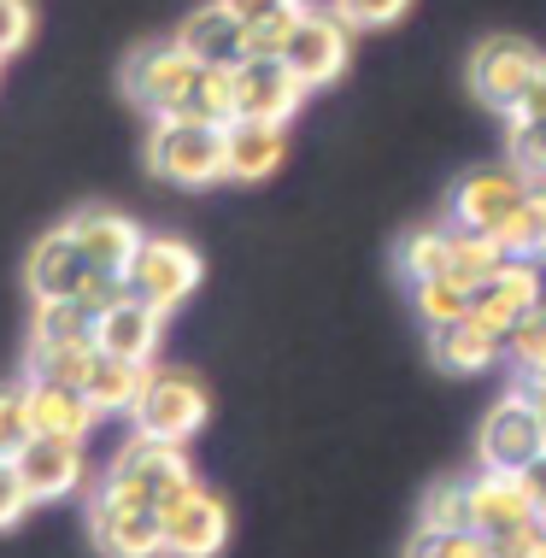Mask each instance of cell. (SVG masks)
Returning a JSON list of instances; mask_svg holds the SVG:
<instances>
[{"label": "cell", "instance_id": "6da1fadb", "mask_svg": "<svg viewBox=\"0 0 546 558\" xmlns=\"http://www.w3.org/2000/svg\"><path fill=\"white\" fill-rule=\"evenodd\" d=\"M100 488L124 494V500H135V506L165 511V506H177L182 494L194 488V464H189V452H182L177 441H154V435L130 429V441L112 452V464H106Z\"/></svg>", "mask_w": 546, "mask_h": 558}, {"label": "cell", "instance_id": "7a4b0ae2", "mask_svg": "<svg viewBox=\"0 0 546 558\" xmlns=\"http://www.w3.org/2000/svg\"><path fill=\"white\" fill-rule=\"evenodd\" d=\"M24 277H29V294H36V300H83L95 318L130 289L124 277H106V270L88 265V253L71 241L65 223L48 230L36 247H29V270H24Z\"/></svg>", "mask_w": 546, "mask_h": 558}, {"label": "cell", "instance_id": "3957f363", "mask_svg": "<svg viewBox=\"0 0 546 558\" xmlns=\"http://www.w3.org/2000/svg\"><path fill=\"white\" fill-rule=\"evenodd\" d=\"M147 171L171 189H211L223 183V124H201V118H154L147 135Z\"/></svg>", "mask_w": 546, "mask_h": 558}, {"label": "cell", "instance_id": "277c9868", "mask_svg": "<svg viewBox=\"0 0 546 558\" xmlns=\"http://www.w3.org/2000/svg\"><path fill=\"white\" fill-rule=\"evenodd\" d=\"M277 59L312 88V95L317 88H336L347 77V65H353V29H347L329 7H300L294 19H288V36H282Z\"/></svg>", "mask_w": 546, "mask_h": 558}, {"label": "cell", "instance_id": "5b68a950", "mask_svg": "<svg viewBox=\"0 0 546 558\" xmlns=\"http://www.w3.org/2000/svg\"><path fill=\"white\" fill-rule=\"evenodd\" d=\"M206 417H211V395L194 371H147V388L135 400L130 424L142 435H154V441L189 447L206 429Z\"/></svg>", "mask_w": 546, "mask_h": 558}, {"label": "cell", "instance_id": "8992f818", "mask_svg": "<svg viewBox=\"0 0 546 558\" xmlns=\"http://www.w3.org/2000/svg\"><path fill=\"white\" fill-rule=\"evenodd\" d=\"M88 547L100 558H165V511L135 506L124 494L100 488L88 494Z\"/></svg>", "mask_w": 546, "mask_h": 558}, {"label": "cell", "instance_id": "52a82bcc", "mask_svg": "<svg viewBox=\"0 0 546 558\" xmlns=\"http://www.w3.org/2000/svg\"><path fill=\"white\" fill-rule=\"evenodd\" d=\"M541 71H546V53L535 48V41L488 36V41H476V53H470V95H476L488 112L511 118V107L523 100V88L535 83Z\"/></svg>", "mask_w": 546, "mask_h": 558}, {"label": "cell", "instance_id": "ba28073f", "mask_svg": "<svg viewBox=\"0 0 546 558\" xmlns=\"http://www.w3.org/2000/svg\"><path fill=\"white\" fill-rule=\"evenodd\" d=\"M124 282H130V294L147 300V306L177 312L182 300L206 282V259H201V247L182 241V235H147Z\"/></svg>", "mask_w": 546, "mask_h": 558}, {"label": "cell", "instance_id": "9c48e42d", "mask_svg": "<svg viewBox=\"0 0 546 558\" xmlns=\"http://www.w3.org/2000/svg\"><path fill=\"white\" fill-rule=\"evenodd\" d=\"M541 452H546V435H541L535 400L523 395V383H511L506 395L494 400V412L482 417L476 459H482V471H506V476H518L529 459H541Z\"/></svg>", "mask_w": 546, "mask_h": 558}, {"label": "cell", "instance_id": "30bf717a", "mask_svg": "<svg viewBox=\"0 0 546 558\" xmlns=\"http://www.w3.org/2000/svg\"><path fill=\"white\" fill-rule=\"evenodd\" d=\"M529 183L511 165H476V171H464L459 183H452V218L459 230H476V235H494L499 223L523 206Z\"/></svg>", "mask_w": 546, "mask_h": 558}, {"label": "cell", "instance_id": "8fae6325", "mask_svg": "<svg viewBox=\"0 0 546 558\" xmlns=\"http://www.w3.org/2000/svg\"><path fill=\"white\" fill-rule=\"evenodd\" d=\"M306 100H312V88L277 53H259V59H241L235 65V118H259V124L288 130V118L306 107Z\"/></svg>", "mask_w": 546, "mask_h": 558}, {"label": "cell", "instance_id": "7c38bea8", "mask_svg": "<svg viewBox=\"0 0 546 558\" xmlns=\"http://www.w3.org/2000/svg\"><path fill=\"white\" fill-rule=\"evenodd\" d=\"M194 77V59L177 48V41H142L130 59H124V95L135 100L142 112H177V100H182V88H189Z\"/></svg>", "mask_w": 546, "mask_h": 558}, {"label": "cell", "instance_id": "4fadbf2b", "mask_svg": "<svg viewBox=\"0 0 546 558\" xmlns=\"http://www.w3.org/2000/svg\"><path fill=\"white\" fill-rule=\"evenodd\" d=\"M230 547V506L194 482L177 506H165V558H218Z\"/></svg>", "mask_w": 546, "mask_h": 558}, {"label": "cell", "instance_id": "5bb4252c", "mask_svg": "<svg viewBox=\"0 0 546 558\" xmlns=\"http://www.w3.org/2000/svg\"><path fill=\"white\" fill-rule=\"evenodd\" d=\"M65 230L88 253V265L106 270V277H130L135 253H142V241H147L142 223L130 213H118V206H77V213L65 218Z\"/></svg>", "mask_w": 546, "mask_h": 558}, {"label": "cell", "instance_id": "9a60e30c", "mask_svg": "<svg viewBox=\"0 0 546 558\" xmlns=\"http://www.w3.org/2000/svg\"><path fill=\"white\" fill-rule=\"evenodd\" d=\"M165 318H171V312L147 306L142 294L124 289L95 318V347H100V353H112V359H130V365H154L159 341H165Z\"/></svg>", "mask_w": 546, "mask_h": 558}, {"label": "cell", "instance_id": "2e32d148", "mask_svg": "<svg viewBox=\"0 0 546 558\" xmlns=\"http://www.w3.org/2000/svg\"><path fill=\"white\" fill-rule=\"evenodd\" d=\"M19 471H24V488L36 506H53L65 494H77L88 482V459H83V441H59V435H29V447L19 452Z\"/></svg>", "mask_w": 546, "mask_h": 558}, {"label": "cell", "instance_id": "e0dca14e", "mask_svg": "<svg viewBox=\"0 0 546 558\" xmlns=\"http://www.w3.org/2000/svg\"><path fill=\"white\" fill-rule=\"evenodd\" d=\"M535 306H541V265L535 259H506L488 282H476V294H470V318L488 324L494 336H506V329Z\"/></svg>", "mask_w": 546, "mask_h": 558}, {"label": "cell", "instance_id": "ac0fdd59", "mask_svg": "<svg viewBox=\"0 0 546 558\" xmlns=\"http://www.w3.org/2000/svg\"><path fill=\"white\" fill-rule=\"evenodd\" d=\"M288 159V130L259 124V118H230L223 124V177L230 183H265Z\"/></svg>", "mask_w": 546, "mask_h": 558}, {"label": "cell", "instance_id": "d6986e66", "mask_svg": "<svg viewBox=\"0 0 546 558\" xmlns=\"http://www.w3.org/2000/svg\"><path fill=\"white\" fill-rule=\"evenodd\" d=\"M177 48L194 59V65H241L247 59V19H235L223 0L189 12L177 29Z\"/></svg>", "mask_w": 546, "mask_h": 558}, {"label": "cell", "instance_id": "ffe728a7", "mask_svg": "<svg viewBox=\"0 0 546 558\" xmlns=\"http://www.w3.org/2000/svg\"><path fill=\"white\" fill-rule=\"evenodd\" d=\"M541 511L529 506V494H523V482L518 476H506V471H482V476H470V530H482V535H506V530H523V523H535Z\"/></svg>", "mask_w": 546, "mask_h": 558}, {"label": "cell", "instance_id": "44dd1931", "mask_svg": "<svg viewBox=\"0 0 546 558\" xmlns=\"http://www.w3.org/2000/svg\"><path fill=\"white\" fill-rule=\"evenodd\" d=\"M24 388H29V429L88 447V435H95L100 412L88 405L83 388H65V383H24Z\"/></svg>", "mask_w": 546, "mask_h": 558}, {"label": "cell", "instance_id": "7402d4cb", "mask_svg": "<svg viewBox=\"0 0 546 558\" xmlns=\"http://www.w3.org/2000/svg\"><path fill=\"white\" fill-rule=\"evenodd\" d=\"M499 347H506V336H494V329L476 324V318H452L441 329H429V359L447 376H482V371H494L499 365Z\"/></svg>", "mask_w": 546, "mask_h": 558}, {"label": "cell", "instance_id": "603a6c76", "mask_svg": "<svg viewBox=\"0 0 546 558\" xmlns=\"http://www.w3.org/2000/svg\"><path fill=\"white\" fill-rule=\"evenodd\" d=\"M147 371L154 365H130V359H112V353H95V365L83 376V395L100 417H130L135 400L147 388Z\"/></svg>", "mask_w": 546, "mask_h": 558}, {"label": "cell", "instance_id": "cb8c5ba5", "mask_svg": "<svg viewBox=\"0 0 546 558\" xmlns=\"http://www.w3.org/2000/svg\"><path fill=\"white\" fill-rule=\"evenodd\" d=\"M177 118H201V124H230L235 118V65H194L189 88L177 100Z\"/></svg>", "mask_w": 546, "mask_h": 558}, {"label": "cell", "instance_id": "d4e9b609", "mask_svg": "<svg viewBox=\"0 0 546 558\" xmlns=\"http://www.w3.org/2000/svg\"><path fill=\"white\" fill-rule=\"evenodd\" d=\"M494 241H499L506 259H535L541 265L546 259V189H529L518 213L494 230Z\"/></svg>", "mask_w": 546, "mask_h": 558}, {"label": "cell", "instance_id": "484cf974", "mask_svg": "<svg viewBox=\"0 0 546 558\" xmlns=\"http://www.w3.org/2000/svg\"><path fill=\"white\" fill-rule=\"evenodd\" d=\"M100 347L95 341H29V383H65V388H83L88 365H95Z\"/></svg>", "mask_w": 546, "mask_h": 558}, {"label": "cell", "instance_id": "4316f807", "mask_svg": "<svg viewBox=\"0 0 546 558\" xmlns=\"http://www.w3.org/2000/svg\"><path fill=\"white\" fill-rule=\"evenodd\" d=\"M400 270L405 282H423V277H447L452 270V223H429V230H412L400 241Z\"/></svg>", "mask_w": 546, "mask_h": 558}, {"label": "cell", "instance_id": "83f0119b", "mask_svg": "<svg viewBox=\"0 0 546 558\" xmlns=\"http://www.w3.org/2000/svg\"><path fill=\"white\" fill-rule=\"evenodd\" d=\"M506 165L529 189H546V118H506Z\"/></svg>", "mask_w": 546, "mask_h": 558}, {"label": "cell", "instance_id": "f1b7e54d", "mask_svg": "<svg viewBox=\"0 0 546 558\" xmlns=\"http://www.w3.org/2000/svg\"><path fill=\"white\" fill-rule=\"evenodd\" d=\"M29 341H95V312L83 300H36V318H29Z\"/></svg>", "mask_w": 546, "mask_h": 558}, {"label": "cell", "instance_id": "f546056e", "mask_svg": "<svg viewBox=\"0 0 546 558\" xmlns=\"http://www.w3.org/2000/svg\"><path fill=\"white\" fill-rule=\"evenodd\" d=\"M470 282H459V277H423V282H412V306H417V318L429 324V329H441V324H452V318H470Z\"/></svg>", "mask_w": 546, "mask_h": 558}, {"label": "cell", "instance_id": "4dcf8cb0", "mask_svg": "<svg viewBox=\"0 0 546 558\" xmlns=\"http://www.w3.org/2000/svg\"><path fill=\"white\" fill-rule=\"evenodd\" d=\"M417 530H470V476H447L423 494Z\"/></svg>", "mask_w": 546, "mask_h": 558}, {"label": "cell", "instance_id": "1f68e13d", "mask_svg": "<svg viewBox=\"0 0 546 558\" xmlns=\"http://www.w3.org/2000/svg\"><path fill=\"white\" fill-rule=\"evenodd\" d=\"M405 558H494V541L482 530H417Z\"/></svg>", "mask_w": 546, "mask_h": 558}, {"label": "cell", "instance_id": "d6a6232c", "mask_svg": "<svg viewBox=\"0 0 546 558\" xmlns=\"http://www.w3.org/2000/svg\"><path fill=\"white\" fill-rule=\"evenodd\" d=\"M506 353H511V365H518L523 376H541L546 371V306L523 312V318L506 329Z\"/></svg>", "mask_w": 546, "mask_h": 558}, {"label": "cell", "instance_id": "836d02e7", "mask_svg": "<svg viewBox=\"0 0 546 558\" xmlns=\"http://www.w3.org/2000/svg\"><path fill=\"white\" fill-rule=\"evenodd\" d=\"M29 388L24 383H0V459H19L29 447Z\"/></svg>", "mask_w": 546, "mask_h": 558}, {"label": "cell", "instance_id": "e575fe53", "mask_svg": "<svg viewBox=\"0 0 546 558\" xmlns=\"http://www.w3.org/2000/svg\"><path fill=\"white\" fill-rule=\"evenodd\" d=\"M329 12L353 29H388V24H400L405 12H412V0H329Z\"/></svg>", "mask_w": 546, "mask_h": 558}, {"label": "cell", "instance_id": "d590c367", "mask_svg": "<svg viewBox=\"0 0 546 558\" xmlns=\"http://www.w3.org/2000/svg\"><path fill=\"white\" fill-rule=\"evenodd\" d=\"M36 29V0H0V59H12Z\"/></svg>", "mask_w": 546, "mask_h": 558}, {"label": "cell", "instance_id": "8d00e7d4", "mask_svg": "<svg viewBox=\"0 0 546 558\" xmlns=\"http://www.w3.org/2000/svg\"><path fill=\"white\" fill-rule=\"evenodd\" d=\"M36 506L24 488V471L19 459H0V530H12V523H24V511Z\"/></svg>", "mask_w": 546, "mask_h": 558}, {"label": "cell", "instance_id": "74e56055", "mask_svg": "<svg viewBox=\"0 0 546 558\" xmlns=\"http://www.w3.org/2000/svg\"><path fill=\"white\" fill-rule=\"evenodd\" d=\"M494 558H546V518L523 523V530L494 535Z\"/></svg>", "mask_w": 546, "mask_h": 558}, {"label": "cell", "instance_id": "f35d334b", "mask_svg": "<svg viewBox=\"0 0 546 558\" xmlns=\"http://www.w3.org/2000/svg\"><path fill=\"white\" fill-rule=\"evenodd\" d=\"M223 7L235 12V19H247V24H259V19H294L306 0H223Z\"/></svg>", "mask_w": 546, "mask_h": 558}, {"label": "cell", "instance_id": "ab89813d", "mask_svg": "<svg viewBox=\"0 0 546 558\" xmlns=\"http://www.w3.org/2000/svg\"><path fill=\"white\" fill-rule=\"evenodd\" d=\"M282 36H288V19H259V24H247V59L282 53Z\"/></svg>", "mask_w": 546, "mask_h": 558}, {"label": "cell", "instance_id": "60d3db41", "mask_svg": "<svg viewBox=\"0 0 546 558\" xmlns=\"http://www.w3.org/2000/svg\"><path fill=\"white\" fill-rule=\"evenodd\" d=\"M518 482H523L529 506H535L541 518H546V452H541V459H529V464H523V471H518Z\"/></svg>", "mask_w": 546, "mask_h": 558}, {"label": "cell", "instance_id": "b9f144b4", "mask_svg": "<svg viewBox=\"0 0 546 558\" xmlns=\"http://www.w3.org/2000/svg\"><path fill=\"white\" fill-rule=\"evenodd\" d=\"M511 118H546V71H541V77L523 88V100L511 107Z\"/></svg>", "mask_w": 546, "mask_h": 558}, {"label": "cell", "instance_id": "7bdbcfd3", "mask_svg": "<svg viewBox=\"0 0 546 558\" xmlns=\"http://www.w3.org/2000/svg\"><path fill=\"white\" fill-rule=\"evenodd\" d=\"M523 395L535 400V417H541V435H546V371L541 376H523Z\"/></svg>", "mask_w": 546, "mask_h": 558}, {"label": "cell", "instance_id": "ee69618b", "mask_svg": "<svg viewBox=\"0 0 546 558\" xmlns=\"http://www.w3.org/2000/svg\"><path fill=\"white\" fill-rule=\"evenodd\" d=\"M541 306H546V259H541Z\"/></svg>", "mask_w": 546, "mask_h": 558}, {"label": "cell", "instance_id": "f6af8a7d", "mask_svg": "<svg viewBox=\"0 0 546 558\" xmlns=\"http://www.w3.org/2000/svg\"><path fill=\"white\" fill-rule=\"evenodd\" d=\"M0 65H7V59H0Z\"/></svg>", "mask_w": 546, "mask_h": 558}]
</instances>
